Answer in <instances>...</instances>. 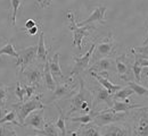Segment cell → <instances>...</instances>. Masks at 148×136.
Listing matches in <instances>:
<instances>
[{
  "label": "cell",
  "instance_id": "obj_20",
  "mask_svg": "<svg viewBox=\"0 0 148 136\" xmlns=\"http://www.w3.org/2000/svg\"><path fill=\"white\" fill-rule=\"evenodd\" d=\"M43 79H45V84L47 86V89L51 92H54L56 89V81L54 79L51 72H50V67H49V58L47 59V61L43 65Z\"/></svg>",
  "mask_w": 148,
  "mask_h": 136
},
{
  "label": "cell",
  "instance_id": "obj_17",
  "mask_svg": "<svg viewBox=\"0 0 148 136\" xmlns=\"http://www.w3.org/2000/svg\"><path fill=\"white\" fill-rule=\"evenodd\" d=\"M90 75L92 76L104 89H106L111 94H115L117 91H120L122 87L120 86V85H115V84H113L111 81L108 79V78L106 77V76H101V75H99V74H97V73H93V72H90Z\"/></svg>",
  "mask_w": 148,
  "mask_h": 136
},
{
  "label": "cell",
  "instance_id": "obj_4",
  "mask_svg": "<svg viewBox=\"0 0 148 136\" xmlns=\"http://www.w3.org/2000/svg\"><path fill=\"white\" fill-rule=\"evenodd\" d=\"M124 118H125L124 114H116L107 108L106 110L97 111V115L93 119V124L101 128V127L108 126V125L115 124V122H121V121H123Z\"/></svg>",
  "mask_w": 148,
  "mask_h": 136
},
{
  "label": "cell",
  "instance_id": "obj_11",
  "mask_svg": "<svg viewBox=\"0 0 148 136\" xmlns=\"http://www.w3.org/2000/svg\"><path fill=\"white\" fill-rule=\"evenodd\" d=\"M113 50H114V39H113L112 33H108V37L106 39L103 40L96 45V50L93 52L92 57L95 56L99 57L98 60L101 58H107L110 55H112Z\"/></svg>",
  "mask_w": 148,
  "mask_h": 136
},
{
  "label": "cell",
  "instance_id": "obj_39",
  "mask_svg": "<svg viewBox=\"0 0 148 136\" xmlns=\"http://www.w3.org/2000/svg\"><path fill=\"white\" fill-rule=\"evenodd\" d=\"M36 26H37L36 20H33V18H30V20H26V23H25V31H29V30H31V28H33Z\"/></svg>",
  "mask_w": 148,
  "mask_h": 136
},
{
  "label": "cell",
  "instance_id": "obj_21",
  "mask_svg": "<svg viewBox=\"0 0 148 136\" xmlns=\"http://www.w3.org/2000/svg\"><path fill=\"white\" fill-rule=\"evenodd\" d=\"M37 58L39 61L43 62V65H45V62H46L47 59H48V50H47L46 43H45V33H43V31L40 32V37H39Z\"/></svg>",
  "mask_w": 148,
  "mask_h": 136
},
{
  "label": "cell",
  "instance_id": "obj_41",
  "mask_svg": "<svg viewBox=\"0 0 148 136\" xmlns=\"http://www.w3.org/2000/svg\"><path fill=\"white\" fill-rule=\"evenodd\" d=\"M141 74H143V76L145 77V79H146V81L148 82V68H145V69H143V73H141Z\"/></svg>",
  "mask_w": 148,
  "mask_h": 136
},
{
  "label": "cell",
  "instance_id": "obj_29",
  "mask_svg": "<svg viewBox=\"0 0 148 136\" xmlns=\"http://www.w3.org/2000/svg\"><path fill=\"white\" fill-rule=\"evenodd\" d=\"M133 93H134L133 90L129 86L128 87H122L120 91H117L115 94H113V97H114V100H123L125 102V101L129 100V97L132 95Z\"/></svg>",
  "mask_w": 148,
  "mask_h": 136
},
{
  "label": "cell",
  "instance_id": "obj_19",
  "mask_svg": "<svg viewBox=\"0 0 148 136\" xmlns=\"http://www.w3.org/2000/svg\"><path fill=\"white\" fill-rule=\"evenodd\" d=\"M143 108H145V107H143V104H130V103L114 100V104L111 108V110L116 112V114H124V112L132 110V109L134 110V109H143Z\"/></svg>",
  "mask_w": 148,
  "mask_h": 136
},
{
  "label": "cell",
  "instance_id": "obj_14",
  "mask_svg": "<svg viewBox=\"0 0 148 136\" xmlns=\"http://www.w3.org/2000/svg\"><path fill=\"white\" fill-rule=\"evenodd\" d=\"M23 75L25 77V81L27 82V85L38 87L41 79L43 78V70L39 69L38 67H27L23 72Z\"/></svg>",
  "mask_w": 148,
  "mask_h": 136
},
{
  "label": "cell",
  "instance_id": "obj_35",
  "mask_svg": "<svg viewBox=\"0 0 148 136\" xmlns=\"http://www.w3.org/2000/svg\"><path fill=\"white\" fill-rule=\"evenodd\" d=\"M133 50H134L138 55H140V56H143V57H148V44L141 45V47H134Z\"/></svg>",
  "mask_w": 148,
  "mask_h": 136
},
{
  "label": "cell",
  "instance_id": "obj_12",
  "mask_svg": "<svg viewBox=\"0 0 148 136\" xmlns=\"http://www.w3.org/2000/svg\"><path fill=\"white\" fill-rule=\"evenodd\" d=\"M46 125L45 121V110H38L32 112L30 116L27 117L23 124V127H33L34 131H41L43 129Z\"/></svg>",
  "mask_w": 148,
  "mask_h": 136
},
{
  "label": "cell",
  "instance_id": "obj_23",
  "mask_svg": "<svg viewBox=\"0 0 148 136\" xmlns=\"http://www.w3.org/2000/svg\"><path fill=\"white\" fill-rule=\"evenodd\" d=\"M40 136H59L58 135V129L55 126V124L53 121H48L46 122L43 129L41 131H36Z\"/></svg>",
  "mask_w": 148,
  "mask_h": 136
},
{
  "label": "cell",
  "instance_id": "obj_15",
  "mask_svg": "<svg viewBox=\"0 0 148 136\" xmlns=\"http://www.w3.org/2000/svg\"><path fill=\"white\" fill-rule=\"evenodd\" d=\"M114 67V61L111 58H101L99 60H96L93 62V65L90 67L89 72H93V73H97L101 76H104L105 74H107V72H110L113 69Z\"/></svg>",
  "mask_w": 148,
  "mask_h": 136
},
{
  "label": "cell",
  "instance_id": "obj_40",
  "mask_svg": "<svg viewBox=\"0 0 148 136\" xmlns=\"http://www.w3.org/2000/svg\"><path fill=\"white\" fill-rule=\"evenodd\" d=\"M38 31H39V27H38V25L36 27H33V28H31V30H29V31H26V33L29 34V35H36L38 33Z\"/></svg>",
  "mask_w": 148,
  "mask_h": 136
},
{
  "label": "cell",
  "instance_id": "obj_3",
  "mask_svg": "<svg viewBox=\"0 0 148 136\" xmlns=\"http://www.w3.org/2000/svg\"><path fill=\"white\" fill-rule=\"evenodd\" d=\"M67 18L70 20V26L69 28L73 32V45L76 47L80 51L82 49V40L86 35L89 34V32L95 28L93 25H87V26H79L77 25V22L75 20V15H74L72 12H69L66 14Z\"/></svg>",
  "mask_w": 148,
  "mask_h": 136
},
{
  "label": "cell",
  "instance_id": "obj_25",
  "mask_svg": "<svg viewBox=\"0 0 148 136\" xmlns=\"http://www.w3.org/2000/svg\"><path fill=\"white\" fill-rule=\"evenodd\" d=\"M2 55H7L9 57H14V58H16V60L19 58L18 52L15 50V47H14V44L10 41H8L3 47L0 48V57Z\"/></svg>",
  "mask_w": 148,
  "mask_h": 136
},
{
  "label": "cell",
  "instance_id": "obj_42",
  "mask_svg": "<svg viewBox=\"0 0 148 136\" xmlns=\"http://www.w3.org/2000/svg\"><path fill=\"white\" fill-rule=\"evenodd\" d=\"M37 136H40V135H37Z\"/></svg>",
  "mask_w": 148,
  "mask_h": 136
},
{
  "label": "cell",
  "instance_id": "obj_26",
  "mask_svg": "<svg viewBox=\"0 0 148 136\" xmlns=\"http://www.w3.org/2000/svg\"><path fill=\"white\" fill-rule=\"evenodd\" d=\"M7 122L14 124V125H16L18 127H23L21 125V122L18 121V119H17V115H16V111L15 110H12V111L7 112L2 118H0V125H5Z\"/></svg>",
  "mask_w": 148,
  "mask_h": 136
},
{
  "label": "cell",
  "instance_id": "obj_10",
  "mask_svg": "<svg viewBox=\"0 0 148 136\" xmlns=\"http://www.w3.org/2000/svg\"><path fill=\"white\" fill-rule=\"evenodd\" d=\"M93 93V110L100 104V103H105L108 109H111L114 104V97L113 94H111L106 89H104L101 85L95 87Z\"/></svg>",
  "mask_w": 148,
  "mask_h": 136
},
{
  "label": "cell",
  "instance_id": "obj_8",
  "mask_svg": "<svg viewBox=\"0 0 148 136\" xmlns=\"http://www.w3.org/2000/svg\"><path fill=\"white\" fill-rule=\"evenodd\" d=\"M133 135L148 136V108H143L137 114L133 124Z\"/></svg>",
  "mask_w": 148,
  "mask_h": 136
},
{
  "label": "cell",
  "instance_id": "obj_32",
  "mask_svg": "<svg viewBox=\"0 0 148 136\" xmlns=\"http://www.w3.org/2000/svg\"><path fill=\"white\" fill-rule=\"evenodd\" d=\"M143 69H144V68H143V66L140 65L138 58L134 57V62L132 64V72H133L134 77H136V79H137L138 82L141 81V73H143Z\"/></svg>",
  "mask_w": 148,
  "mask_h": 136
},
{
  "label": "cell",
  "instance_id": "obj_18",
  "mask_svg": "<svg viewBox=\"0 0 148 136\" xmlns=\"http://www.w3.org/2000/svg\"><path fill=\"white\" fill-rule=\"evenodd\" d=\"M49 67H50V72L54 79L58 81V79H65L63 72L60 69L59 66V52H56L55 55L53 56V58L49 59Z\"/></svg>",
  "mask_w": 148,
  "mask_h": 136
},
{
  "label": "cell",
  "instance_id": "obj_27",
  "mask_svg": "<svg viewBox=\"0 0 148 136\" xmlns=\"http://www.w3.org/2000/svg\"><path fill=\"white\" fill-rule=\"evenodd\" d=\"M97 115V111H92L88 115H81L79 117H72V118H69L70 121L72 122H80L82 125H87V124H90V122H93V119Z\"/></svg>",
  "mask_w": 148,
  "mask_h": 136
},
{
  "label": "cell",
  "instance_id": "obj_9",
  "mask_svg": "<svg viewBox=\"0 0 148 136\" xmlns=\"http://www.w3.org/2000/svg\"><path fill=\"white\" fill-rule=\"evenodd\" d=\"M75 94V90L74 86L70 85L69 79L66 82H58L56 85L55 91L53 92V95L49 99V103L50 102H55L57 100H62V99H66V97H71Z\"/></svg>",
  "mask_w": 148,
  "mask_h": 136
},
{
  "label": "cell",
  "instance_id": "obj_30",
  "mask_svg": "<svg viewBox=\"0 0 148 136\" xmlns=\"http://www.w3.org/2000/svg\"><path fill=\"white\" fill-rule=\"evenodd\" d=\"M128 86L131 87L133 90V92L140 97H148V89H146L145 86L143 85H139L138 83L136 82H132V81H128Z\"/></svg>",
  "mask_w": 148,
  "mask_h": 136
},
{
  "label": "cell",
  "instance_id": "obj_7",
  "mask_svg": "<svg viewBox=\"0 0 148 136\" xmlns=\"http://www.w3.org/2000/svg\"><path fill=\"white\" fill-rule=\"evenodd\" d=\"M132 128L127 122H115L108 126L101 127L100 136H131Z\"/></svg>",
  "mask_w": 148,
  "mask_h": 136
},
{
  "label": "cell",
  "instance_id": "obj_24",
  "mask_svg": "<svg viewBox=\"0 0 148 136\" xmlns=\"http://www.w3.org/2000/svg\"><path fill=\"white\" fill-rule=\"evenodd\" d=\"M23 6V2L18 1V0H13L10 1V10H9V22H10V25L15 26L16 25V14H17V10Z\"/></svg>",
  "mask_w": 148,
  "mask_h": 136
},
{
  "label": "cell",
  "instance_id": "obj_28",
  "mask_svg": "<svg viewBox=\"0 0 148 136\" xmlns=\"http://www.w3.org/2000/svg\"><path fill=\"white\" fill-rule=\"evenodd\" d=\"M56 107H57V109L59 111V117H58L57 121L55 122V126L57 127L58 131H60L62 135L65 136L66 135V118H65V115H64L63 110L60 109V107L58 104H56Z\"/></svg>",
  "mask_w": 148,
  "mask_h": 136
},
{
  "label": "cell",
  "instance_id": "obj_37",
  "mask_svg": "<svg viewBox=\"0 0 148 136\" xmlns=\"http://www.w3.org/2000/svg\"><path fill=\"white\" fill-rule=\"evenodd\" d=\"M132 51V53H133V56L136 57V58H138V60H139V62H140V65L143 66V68L145 67V68H148V58H143V57H139V55L132 49L131 50Z\"/></svg>",
  "mask_w": 148,
  "mask_h": 136
},
{
  "label": "cell",
  "instance_id": "obj_6",
  "mask_svg": "<svg viewBox=\"0 0 148 136\" xmlns=\"http://www.w3.org/2000/svg\"><path fill=\"white\" fill-rule=\"evenodd\" d=\"M37 53L38 45H31V47L19 51V58L16 60V66L19 67V74H23V72L27 67H30V65L37 58Z\"/></svg>",
  "mask_w": 148,
  "mask_h": 136
},
{
  "label": "cell",
  "instance_id": "obj_33",
  "mask_svg": "<svg viewBox=\"0 0 148 136\" xmlns=\"http://www.w3.org/2000/svg\"><path fill=\"white\" fill-rule=\"evenodd\" d=\"M15 95H16L17 99H18V102H24V97L26 95V92H25L24 86H22L19 82L16 83V87H15Z\"/></svg>",
  "mask_w": 148,
  "mask_h": 136
},
{
  "label": "cell",
  "instance_id": "obj_34",
  "mask_svg": "<svg viewBox=\"0 0 148 136\" xmlns=\"http://www.w3.org/2000/svg\"><path fill=\"white\" fill-rule=\"evenodd\" d=\"M0 136H17V134L10 126L0 125Z\"/></svg>",
  "mask_w": 148,
  "mask_h": 136
},
{
  "label": "cell",
  "instance_id": "obj_1",
  "mask_svg": "<svg viewBox=\"0 0 148 136\" xmlns=\"http://www.w3.org/2000/svg\"><path fill=\"white\" fill-rule=\"evenodd\" d=\"M79 83H80V89L79 91L71 97V106L70 110L66 115V118L74 112H80L81 115H88L90 112L95 111L93 110V93L91 90L86 87L84 81L81 77H79Z\"/></svg>",
  "mask_w": 148,
  "mask_h": 136
},
{
  "label": "cell",
  "instance_id": "obj_5",
  "mask_svg": "<svg viewBox=\"0 0 148 136\" xmlns=\"http://www.w3.org/2000/svg\"><path fill=\"white\" fill-rule=\"evenodd\" d=\"M96 43H92L91 44V47L89 48V50L83 55V56H81V57H76V56H74L73 59H74V66H73V69L71 70V73H70V76L67 78H70V79H72L73 76L75 75H80L83 70H86L87 68H88V66H89V64H90V60L92 58L93 56V52H95V50H96Z\"/></svg>",
  "mask_w": 148,
  "mask_h": 136
},
{
  "label": "cell",
  "instance_id": "obj_2",
  "mask_svg": "<svg viewBox=\"0 0 148 136\" xmlns=\"http://www.w3.org/2000/svg\"><path fill=\"white\" fill-rule=\"evenodd\" d=\"M41 109H45V104L42 103L40 95H34L24 102H17V103L13 104V110L16 111L17 119L22 126H23L25 119L32 112L41 110Z\"/></svg>",
  "mask_w": 148,
  "mask_h": 136
},
{
  "label": "cell",
  "instance_id": "obj_38",
  "mask_svg": "<svg viewBox=\"0 0 148 136\" xmlns=\"http://www.w3.org/2000/svg\"><path fill=\"white\" fill-rule=\"evenodd\" d=\"M34 5H36V7H38V8L43 9V8L50 7V6L53 5V2H51V1H49V0H43V1H36V2H34Z\"/></svg>",
  "mask_w": 148,
  "mask_h": 136
},
{
  "label": "cell",
  "instance_id": "obj_22",
  "mask_svg": "<svg viewBox=\"0 0 148 136\" xmlns=\"http://www.w3.org/2000/svg\"><path fill=\"white\" fill-rule=\"evenodd\" d=\"M115 66H116V72L119 74V76L121 77V79H124V81H129L128 76H129V66L125 61L122 60V57H117L115 59Z\"/></svg>",
  "mask_w": 148,
  "mask_h": 136
},
{
  "label": "cell",
  "instance_id": "obj_31",
  "mask_svg": "<svg viewBox=\"0 0 148 136\" xmlns=\"http://www.w3.org/2000/svg\"><path fill=\"white\" fill-rule=\"evenodd\" d=\"M8 90H9L8 86H6L3 84H0V115H1L2 110L5 111L6 102H7V99H8Z\"/></svg>",
  "mask_w": 148,
  "mask_h": 136
},
{
  "label": "cell",
  "instance_id": "obj_13",
  "mask_svg": "<svg viewBox=\"0 0 148 136\" xmlns=\"http://www.w3.org/2000/svg\"><path fill=\"white\" fill-rule=\"evenodd\" d=\"M107 8L105 6H97L95 7L92 13L90 14V16L87 20L79 22L77 25L79 26H87V25H91L95 22H99L100 24H105V13H106Z\"/></svg>",
  "mask_w": 148,
  "mask_h": 136
},
{
  "label": "cell",
  "instance_id": "obj_16",
  "mask_svg": "<svg viewBox=\"0 0 148 136\" xmlns=\"http://www.w3.org/2000/svg\"><path fill=\"white\" fill-rule=\"evenodd\" d=\"M72 136H100V127H98L93 122L82 125L81 127H79V129L72 132Z\"/></svg>",
  "mask_w": 148,
  "mask_h": 136
},
{
  "label": "cell",
  "instance_id": "obj_36",
  "mask_svg": "<svg viewBox=\"0 0 148 136\" xmlns=\"http://www.w3.org/2000/svg\"><path fill=\"white\" fill-rule=\"evenodd\" d=\"M24 89H25V92H26V100L31 99L32 97H34L36 94V91H37V87L36 86H32V85H24Z\"/></svg>",
  "mask_w": 148,
  "mask_h": 136
}]
</instances>
